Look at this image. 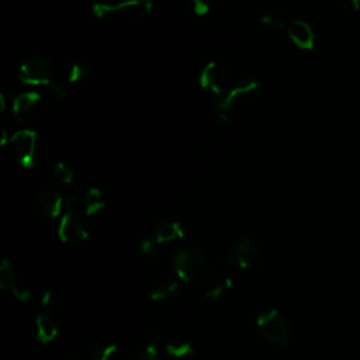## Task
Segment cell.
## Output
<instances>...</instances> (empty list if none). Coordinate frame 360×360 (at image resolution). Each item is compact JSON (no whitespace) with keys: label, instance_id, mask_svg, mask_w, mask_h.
<instances>
[{"label":"cell","instance_id":"6da1fadb","mask_svg":"<svg viewBox=\"0 0 360 360\" xmlns=\"http://www.w3.org/2000/svg\"><path fill=\"white\" fill-rule=\"evenodd\" d=\"M173 270L181 281L194 284L205 277L208 271V259L198 248L187 246L174 253Z\"/></svg>","mask_w":360,"mask_h":360},{"label":"cell","instance_id":"7a4b0ae2","mask_svg":"<svg viewBox=\"0 0 360 360\" xmlns=\"http://www.w3.org/2000/svg\"><path fill=\"white\" fill-rule=\"evenodd\" d=\"M79 201L75 197L65 200L63 214L58 225V236L60 242L68 245L82 243L89 238V232L79 217Z\"/></svg>","mask_w":360,"mask_h":360},{"label":"cell","instance_id":"3957f363","mask_svg":"<svg viewBox=\"0 0 360 360\" xmlns=\"http://www.w3.org/2000/svg\"><path fill=\"white\" fill-rule=\"evenodd\" d=\"M256 328L262 336L276 345H287L290 339V323L277 309L260 312L256 318Z\"/></svg>","mask_w":360,"mask_h":360},{"label":"cell","instance_id":"277c9868","mask_svg":"<svg viewBox=\"0 0 360 360\" xmlns=\"http://www.w3.org/2000/svg\"><path fill=\"white\" fill-rule=\"evenodd\" d=\"M15 160L25 169H32L38 156V134L32 129H18L8 138Z\"/></svg>","mask_w":360,"mask_h":360},{"label":"cell","instance_id":"5b68a950","mask_svg":"<svg viewBox=\"0 0 360 360\" xmlns=\"http://www.w3.org/2000/svg\"><path fill=\"white\" fill-rule=\"evenodd\" d=\"M150 0H117V1H100L91 6V13L97 18H104L112 14H124L131 17H143L152 13Z\"/></svg>","mask_w":360,"mask_h":360},{"label":"cell","instance_id":"8992f818","mask_svg":"<svg viewBox=\"0 0 360 360\" xmlns=\"http://www.w3.org/2000/svg\"><path fill=\"white\" fill-rule=\"evenodd\" d=\"M53 65L52 62L41 55H35L27 59L18 72V77L24 84L28 86H52L53 82Z\"/></svg>","mask_w":360,"mask_h":360},{"label":"cell","instance_id":"52a82bcc","mask_svg":"<svg viewBox=\"0 0 360 360\" xmlns=\"http://www.w3.org/2000/svg\"><path fill=\"white\" fill-rule=\"evenodd\" d=\"M262 248L252 239L238 240L225 257V263L238 270L255 269L262 260Z\"/></svg>","mask_w":360,"mask_h":360},{"label":"cell","instance_id":"ba28073f","mask_svg":"<svg viewBox=\"0 0 360 360\" xmlns=\"http://www.w3.org/2000/svg\"><path fill=\"white\" fill-rule=\"evenodd\" d=\"M65 198L53 188H41L32 198V211L42 219H55L63 214Z\"/></svg>","mask_w":360,"mask_h":360},{"label":"cell","instance_id":"9c48e42d","mask_svg":"<svg viewBox=\"0 0 360 360\" xmlns=\"http://www.w3.org/2000/svg\"><path fill=\"white\" fill-rule=\"evenodd\" d=\"M198 83L200 86L217 96H224L229 89H228V73L225 72V69L218 63V62H208L200 72L198 76Z\"/></svg>","mask_w":360,"mask_h":360},{"label":"cell","instance_id":"30bf717a","mask_svg":"<svg viewBox=\"0 0 360 360\" xmlns=\"http://www.w3.org/2000/svg\"><path fill=\"white\" fill-rule=\"evenodd\" d=\"M260 87V83L256 80H243L229 89L224 96H221L217 101V112L221 120H228L231 112L235 108V104L245 96L252 94Z\"/></svg>","mask_w":360,"mask_h":360},{"label":"cell","instance_id":"8fae6325","mask_svg":"<svg viewBox=\"0 0 360 360\" xmlns=\"http://www.w3.org/2000/svg\"><path fill=\"white\" fill-rule=\"evenodd\" d=\"M13 114L17 118V121L24 122L34 120L41 114L42 108V98L38 93L34 91H25L18 94L13 101Z\"/></svg>","mask_w":360,"mask_h":360},{"label":"cell","instance_id":"7c38bea8","mask_svg":"<svg viewBox=\"0 0 360 360\" xmlns=\"http://www.w3.org/2000/svg\"><path fill=\"white\" fill-rule=\"evenodd\" d=\"M0 288L4 291H10L13 297L21 304L28 302L31 298L30 290L22 288L17 284V276L13 263L7 257H4L0 264Z\"/></svg>","mask_w":360,"mask_h":360},{"label":"cell","instance_id":"4fadbf2b","mask_svg":"<svg viewBox=\"0 0 360 360\" xmlns=\"http://www.w3.org/2000/svg\"><path fill=\"white\" fill-rule=\"evenodd\" d=\"M59 335V326L52 314L41 312L35 318L34 323V339L41 345H49Z\"/></svg>","mask_w":360,"mask_h":360},{"label":"cell","instance_id":"5bb4252c","mask_svg":"<svg viewBox=\"0 0 360 360\" xmlns=\"http://www.w3.org/2000/svg\"><path fill=\"white\" fill-rule=\"evenodd\" d=\"M288 37L290 39L301 49H311L315 44V34L312 27L302 21V20H294L290 22L288 28Z\"/></svg>","mask_w":360,"mask_h":360},{"label":"cell","instance_id":"9a60e30c","mask_svg":"<svg viewBox=\"0 0 360 360\" xmlns=\"http://www.w3.org/2000/svg\"><path fill=\"white\" fill-rule=\"evenodd\" d=\"M232 288V278L225 273H218L214 277L210 278V281L205 285L204 297L211 301L219 300L222 295H225Z\"/></svg>","mask_w":360,"mask_h":360},{"label":"cell","instance_id":"2e32d148","mask_svg":"<svg viewBox=\"0 0 360 360\" xmlns=\"http://www.w3.org/2000/svg\"><path fill=\"white\" fill-rule=\"evenodd\" d=\"M184 236L183 225L177 221L162 222L155 231V240L158 245L172 242L174 239H181Z\"/></svg>","mask_w":360,"mask_h":360},{"label":"cell","instance_id":"e0dca14e","mask_svg":"<svg viewBox=\"0 0 360 360\" xmlns=\"http://www.w3.org/2000/svg\"><path fill=\"white\" fill-rule=\"evenodd\" d=\"M83 208H84V214L87 217H91V215H96L97 212L103 211L105 208V201L103 198V194L100 191V188L97 187H90L84 197H83Z\"/></svg>","mask_w":360,"mask_h":360},{"label":"cell","instance_id":"ac0fdd59","mask_svg":"<svg viewBox=\"0 0 360 360\" xmlns=\"http://www.w3.org/2000/svg\"><path fill=\"white\" fill-rule=\"evenodd\" d=\"M177 291H179V284L176 281H162L150 288L149 300L155 302L165 301L174 297Z\"/></svg>","mask_w":360,"mask_h":360},{"label":"cell","instance_id":"d6986e66","mask_svg":"<svg viewBox=\"0 0 360 360\" xmlns=\"http://www.w3.org/2000/svg\"><path fill=\"white\" fill-rule=\"evenodd\" d=\"M159 335H153L145 347L139 349L132 360H163L160 352H159Z\"/></svg>","mask_w":360,"mask_h":360},{"label":"cell","instance_id":"ffe728a7","mask_svg":"<svg viewBox=\"0 0 360 360\" xmlns=\"http://www.w3.org/2000/svg\"><path fill=\"white\" fill-rule=\"evenodd\" d=\"M166 352L170 357L177 360H191L194 357V347L190 342L169 343L166 346Z\"/></svg>","mask_w":360,"mask_h":360},{"label":"cell","instance_id":"44dd1931","mask_svg":"<svg viewBox=\"0 0 360 360\" xmlns=\"http://www.w3.org/2000/svg\"><path fill=\"white\" fill-rule=\"evenodd\" d=\"M90 73L89 68L80 62H73L66 68V79L70 83H77L83 80Z\"/></svg>","mask_w":360,"mask_h":360},{"label":"cell","instance_id":"7402d4cb","mask_svg":"<svg viewBox=\"0 0 360 360\" xmlns=\"http://www.w3.org/2000/svg\"><path fill=\"white\" fill-rule=\"evenodd\" d=\"M117 350L118 349L115 345H103L94 347L89 354V360H112L117 354Z\"/></svg>","mask_w":360,"mask_h":360},{"label":"cell","instance_id":"603a6c76","mask_svg":"<svg viewBox=\"0 0 360 360\" xmlns=\"http://www.w3.org/2000/svg\"><path fill=\"white\" fill-rule=\"evenodd\" d=\"M52 174L59 183H63V184H70L75 177L72 167L69 165H66L65 162H58L53 167Z\"/></svg>","mask_w":360,"mask_h":360},{"label":"cell","instance_id":"cb8c5ba5","mask_svg":"<svg viewBox=\"0 0 360 360\" xmlns=\"http://www.w3.org/2000/svg\"><path fill=\"white\" fill-rule=\"evenodd\" d=\"M260 21L263 25H266L267 28L273 30V31H280L285 27V21L280 14H274V13H267L263 14L260 17Z\"/></svg>","mask_w":360,"mask_h":360},{"label":"cell","instance_id":"d4e9b609","mask_svg":"<svg viewBox=\"0 0 360 360\" xmlns=\"http://www.w3.org/2000/svg\"><path fill=\"white\" fill-rule=\"evenodd\" d=\"M56 302H58L56 295L51 290H46V291L42 292L41 300H39V305L42 308V312L52 314L55 311V308H56Z\"/></svg>","mask_w":360,"mask_h":360},{"label":"cell","instance_id":"484cf974","mask_svg":"<svg viewBox=\"0 0 360 360\" xmlns=\"http://www.w3.org/2000/svg\"><path fill=\"white\" fill-rule=\"evenodd\" d=\"M139 250L145 256H155L158 253V243L152 239H142L139 243Z\"/></svg>","mask_w":360,"mask_h":360},{"label":"cell","instance_id":"4316f807","mask_svg":"<svg viewBox=\"0 0 360 360\" xmlns=\"http://www.w3.org/2000/svg\"><path fill=\"white\" fill-rule=\"evenodd\" d=\"M212 1L214 0H193V7H194L195 14H198V15L207 14L211 8Z\"/></svg>","mask_w":360,"mask_h":360},{"label":"cell","instance_id":"83f0119b","mask_svg":"<svg viewBox=\"0 0 360 360\" xmlns=\"http://www.w3.org/2000/svg\"><path fill=\"white\" fill-rule=\"evenodd\" d=\"M342 4L347 11H357L360 8V0H342Z\"/></svg>","mask_w":360,"mask_h":360},{"label":"cell","instance_id":"f1b7e54d","mask_svg":"<svg viewBox=\"0 0 360 360\" xmlns=\"http://www.w3.org/2000/svg\"><path fill=\"white\" fill-rule=\"evenodd\" d=\"M51 91L53 93V96H55V97H59V98H63V97H65V94H66L65 87H62V86H60V84H58V83H53V84L51 86Z\"/></svg>","mask_w":360,"mask_h":360},{"label":"cell","instance_id":"f546056e","mask_svg":"<svg viewBox=\"0 0 360 360\" xmlns=\"http://www.w3.org/2000/svg\"><path fill=\"white\" fill-rule=\"evenodd\" d=\"M0 108H1V111L6 110V98H4V94H0Z\"/></svg>","mask_w":360,"mask_h":360},{"label":"cell","instance_id":"4dcf8cb0","mask_svg":"<svg viewBox=\"0 0 360 360\" xmlns=\"http://www.w3.org/2000/svg\"><path fill=\"white\" fill-rule=\"evenodd\" d=\"M70 360H75V359H70Z\"/></svg>","mask_w":360,"mask_h":360}]
</instances>
